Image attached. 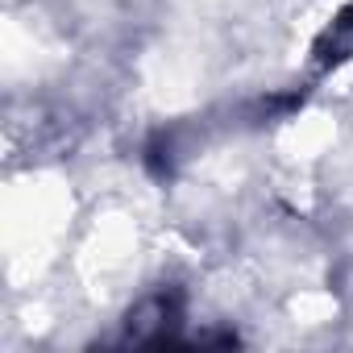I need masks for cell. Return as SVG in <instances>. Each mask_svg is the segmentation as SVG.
<instances>
[{
    "label": "cell",
    "mask_w": 353,
    "mask_h": 353,
    "mask_svg": "<svg viewBox=\"0 0 353 353\" xmlns=\"http://www.w3.org/2000/svg\"><path fill=\"white\" fill-rule=\"evenodd\" d=\"M145 166H150L154 179H170V141H166L162 133L150 137V145H145Z\"/></svg>",
    "instance_id": "obj_2"
},
{
    "label": "cell",
    "mask_w": 353,
    "mask_h": 353,
    "mask_svg": "<svg viewBox=\"0 0 353 353\" xmlns=\"http://www.w3.org/2000/svg\"><path fill=\"white\" fill-rule=\"evenodd\" d=\"M345 59H353V5H345L332 17V26L316 38V63L320 67H336Z\"/></svg>",
    "instance_id": "obj_1"
}]
</instances>
